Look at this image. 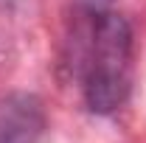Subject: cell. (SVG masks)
<instances>
[{"mask_svg":"<svg viewBox=\"0 0 146 143\" xmlns=\"http://www.w3.org/2000/svg\"><path fill=\"white\" fill-rule=\"evenodd\" d=\"M84 14V11H82ZM82 48H79V73L84 104L96 115H110L124 107L132 84V28L127 17L115 11L84 14Z\"/></svg>","mask_w":146,"mask_h":143,"instance_id":"obj_1","label":"cell"},{"mask_svg":"<svg viewBox=\"0 0 146 143\" xmlns=\"http://www.w3.org/2000/svg\"><path fill=\"white\" fill-rule=\"evenodd\" d=\"M45 132L42 101L31 93H9L0 98V143H39Z\"/></svg>","mask_w":146,"mask_h":143,"instance_id":"obj_2","label":"cell"},{"mask_svg":"<svg viewBox=\"0 0 146 143\" xmlns=\"http://www.w3.org/2000/svg\"><path fill=\"white\" fill-rule=\"evenodd\" d=\"M76 3H79V11H84V14H96V11L110 9V0H76Z\"/></svg>","mask_w":146,"mask_h":143,"instance_id":"obj_3","label":"cell"}]
</instances>
